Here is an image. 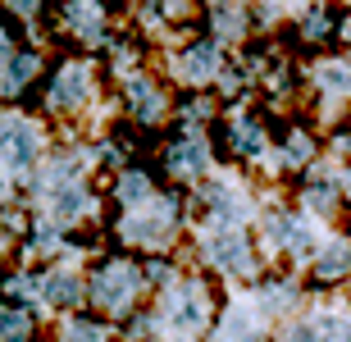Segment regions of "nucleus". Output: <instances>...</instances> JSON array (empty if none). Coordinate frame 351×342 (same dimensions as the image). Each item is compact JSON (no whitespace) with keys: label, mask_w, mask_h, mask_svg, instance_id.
<instances>
[{"label":"nucleus","mask_w":351,"mask_h":342,"mask_svg":"<svg viewBox=\"0 0 351 342\" xmlns=\"http://www.w3.org/2000/svg\"><path fill=\"white\" fill-rule=\"evenodd\" d=\"M137 288H142V274L132 269V265H105L101 274H96V306H105V310H128L132 297H137Z\"/></svg>","instance_id":"nucleus-1"},{"label":"nucleus","mask_w":351,"mask_h":342,"mask_svg":"<svg viewBox=\"0 0 351 342\" xmlns=\"http://www.w3.org/2000/svg\"><path fill=\"white\" fill-rule=\"evenodd\" d=\"M0 160L14 164V169H27V164L37 160V132L27 128L23 119H10V123L0 128Z\"/></svg>","instance_id":"nucleus-2"},{"label":"nucleus","mask_w":351,"mask_h":342,"mask_svg":"<svg viewBox=\"0 0 351 342\" xmlns=\"http://www.w3.org/2000/svg\"><path fill=\"white\" fill-rule=\"evenodd\" d=\"M87 101V69L82 64H64L55 73V87H51V106L55 110H73Z\"/></svg>","instance_id":"nucleus-3"},{"label":"nucleus","mask_w":351,"mask_h":342,"mask_svg":"<svg viewBox=\"0 0 351 342\" xmlns=\"http://www.w3.org/2000/svg\"><path fill=\"white\" fill-rule=\"evenodd\" d=\"M251 247L242 233H215L210 237V260L223 265V269H251Z\"/></svg>","instance_id":"nucleus-4"},{"label":"nucleus","mask_w":351,"mask_h":342,"mask_svg":"<svg viewBox=\"0 0 351 342\" xmlns=\"http://www.w3.org/2000/svg\"><path fill=\"white\" fill-rule=\"evenodd\" d=\"M64 19H69V27L78 32L82 41H101V10H96V0H69L64 5Z\"/></svg>","instance_id":"nucleus-5"},{"label":"nucleus","mask_w":351,"mask_h":342,"mask_svg":"<svg viewBox=\"0 0 351 342\" xmlns=\"http://www.w3.org/2000/svg\"><path fill=\"white\" fill-rule=\"evenodd\" d=\"M215 69H219V51H215V41H201V46H192V51L182 55V73H187L192 82L215 78Z\"/></svg>","instance_id":"nucleus-6"},{"label":"nucleus","mask_w":351,"mask_h":342,"mask_svg":"<svg viewBox=\"0 0 351 342\" xmlns=\"http://www.w3.org/2000/svg\"><path fill=\"white\" fill-rule=\"evenodd\" d=\"M201 319H206L201 292H196V288H182L178 297H173V324H178V329H201Z\"/></svg>","instance_id":"nucleus-7"},{"label":"nucleus","mask_w":351,"mask_h":342,"mask_svg":"<svg viewBox=\"0 0 351 342\" xmlns=\"http://www.w3.org/2000/svg\"><path fill=\"white\" fill-rule=\"evenodd\" d=\"M169 169H178V173L206 169V146H201V142H173V151H169Z\"/></svg>","instance_id":"nucleus-8"},{"label":"nucleus","mask_w":351,"mask_h":342,"mask_svg":"<svg viewBox=\"0 0 351 342\" xmlns=\"http://www.w3.org/2000/svg\"><path fill=\"white\" fill-rule=\"evenodd\" d=\"M351 269V247H333L319 256V265H315V274L319 278H342Z\"/></svg>","instance_id":"nucleus-9"},{"label":"nucleus","mask_w":351,"mask_h":342,"mask_svg":"<svg viewBox=\"0 0 351 342\" xmlns=\"http://www.w3.org/2000/svg\"><path fill=\"white\" fill-rule=\"evenodd\" d=\"M132 101H137V114H142L146 123H151V119H160V96H156V87H151L146 78L132 82Z\"/></svg>","instance_id":"nucleus-10"},{"label":"nucleus","mask_w":351,"mask_h":342,"mask_svg":"<svg viewBox=\"0 0 351 342\" xmlns=\"http://www.w3.org/2000/svg\"><path fill=\"white\" fill-rule=\"evenodd\" d=\"M233 146L242 156H256V151H261V128H256L251 119H237L233 123Z\"/></svg>","instance_id":"nucleus-11"},{"label":"nucleus","mask_w":351,"mask_h":342,"mask_svg":"<svg viewBox=\"0 0 351 342\" xmlns=\"http://www.w3.org/2000/svg\"><path fill=\"white\" fill-rule=\"evenodd\" d=\"M37 69H41L37 55H19V60L10 64V78H5V87H10V92H19L27 78H37Z\"/></svg>","instance_id":"nucleus-12"},{"label":"nucleus","mask_w":351,"mask_h":342,"mask_svg":"<svg viewBox=\"0 0 351 342\" xmlns=\"http://www.w3.org/2000/svg\"><path fill=\"white\" fill-rule=\"evenodd\" d=\"M27 338V319L10 306H0V342H23Z\"/></svg>","instance_id":"nucleus-13"},{"label":"nucleus","mask_w":351,"mask_h":342,"mask_svg":"<svg viewBox=\"0 0 351 342\" xmlns=\"http://www.w3.org/2000/svg\"><path fill=\"white\" fill-rule=\"evenodd\" d=\"M46 297L60 302V306H69L73 297H78V283H73L69 274H51V278H46Z\"/></svg>","instance_id":"nucleus-14"},{"label":"nucleus","mask_w":351,"mask_h":342,"mask_svg":"<svg viewBox=\"0 0 351 342\" xmlns=\"http://www.w3.org/2000/svg\"><path fill=\"white\" fill-rule=\"evenodd\" d=\"M64 342H105V329H101V324H87V319H78V324H69Z\"/></svg>","instance_id":"nucleus-15"},{"label":"nucleus","mask_w":351,"mask_h":342,"mask_svg":"<svg viewBox=\"0 0 351 342\" xmlns=\"http://www.w3.org/2000/svg\"><path fill=\"white\" fill-rule=\"evenodd\" d=\"M82 201H87V197H82V187L73 183V187H64V192L55 197V210H60V215H78V210H82Z\"/></svg>","instance_id":"nucleus-16"},{"label":"nucleus","mask_w":351,"mask_h":342,"mask_svg":"<svg viewBox=\"0 0 351 342\" xmlns=\"http://www.w3.org/2000/svg\"><path fill=\"white\" fill-rule=\"evenodd\" d=\"M146 192H151V187H146L142 173H128V178H123V187H119V197H123V201H146Z\"/></svg>","instance_id":"nucleus-17"},{"label":"nucleus","mask_w":351,"mask_h":342,"mask_svg":"<svg viewBox=\"0 0 351 342\" xmlns=\"http://www.w3.org/2000/svg\"><path fill=\"white\" fill-rule=\"evenodd\" d=\"M319 78H324L328 87H338V92H347V87H351V69H342V64H328V69H319Z\"/></svg>","instance_id":"nucleus-18"},{"label":"nucleus","mask_w":351,"mask_h":342,"mask_svg":"<svg viewBox=\"0 0 351 342\" xmlns=\"http://www.w3.org/2000/svg\"><path fill=\"white\" fill-rule=\"evenodd\" d=\"M283 160L287 164H301V160H311V142H306V137H292V142H287V151H283Z\"/></svg>","instance_id":"nucleus-19"},{"label":"nucleus","mask_w":351,"mask_h":342,"mask_svg":"<svg viewBox=\"0 0 351 342\" xmlns=\"http://www.w3.org/2000/svg\"><path fill=\"white\" fill-rule=\"evenodd\" d=\"M319 32H328V14H319V10H315L311 19H306V37L315 41V37H319Z\"/></svg>","instance_id":"nucleus-20"},{"label":"nucleus","mask_w":351,"mask_h":342,"mask_svg":"<svg viewBox=\"0 0 351 342\" xmlns=\"http://www.w3.org/2000/svg\"><path fill=\"white\" fill-rule=\"evenodd\" d=\"M10 292L19 297V302H27V297H32V283H27V278H14V283H10Z\"/></svg>","instance_id":"nucleus-21"},{"label":"nucleus","mask_w":351,"mask_h":342,"mask_svg":"<svg viewBox=\"0 0 351 342\" xmlns=\"http://www.w3.org/2000/svg\"><path fill=\"white\" fill-rule=\"evenodd\" d=\"M10 10H19V14H37V10H41V0H10Z\"/></svg>","instance_id":"nucleus-22"},{"label":"nucleus","mask_w":351,"mask_h":342,"mask_svg":"<svg viewBox=\"0 0 351 342\" xmlns=\"http://www.w3.org/2000/svg\"><path fill=\"white\" fill-rule=\"evenodd\" d=\"M5 55H10V32L0 27V60H5Z\"/></svg>","instance_id":"nucleus-23"},{"label":"nucleus","mask_w":351,"mask_h":342,"mask_svg":"<svg viewBox=\"0 0 351 342\" xmlns=\"http://www.w3.org/2000/svg\"><path fill=\"white\" fill-rule=\"evenodd\" d=\"M347 41H351V23H347Z\"/></svg>","instance_id":"nucleus-24"},{"label":"nucleus","mask_w":351,"mask_h":342,"mask_svg":"<svg viewBox=\"0 0 351 342\" xmlns=\"http://www.w3.org/2000/svg\"><path fill=\"white\" fill-rule=\"evenodd\" d=\"M347 192H351V178H347Z\"/></svg>","instance_id":"nucleus-25"}]
</instances>
